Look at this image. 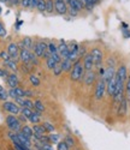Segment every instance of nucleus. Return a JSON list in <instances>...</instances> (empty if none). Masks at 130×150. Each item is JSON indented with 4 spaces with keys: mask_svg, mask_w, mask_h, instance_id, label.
Segmentation results:
<instances>
[{
    "mask_svg": "<svg viewBox=\"0 0 130 150\" xmlns=\"http://www.w3.org/2000/svg\"><path fill=\"white\" fill-rule=\"evenodd\" d=\"M83 74H84V67L83 64L81 62V60H76L75 64L70 71V79L72 82H79L83 78Z\"/></svg>",
    "mask_w": 130,
    "mask_h": 150,
    "instance_id": "1",
    "label": "nucleus"
},
{
    "mask_svg": "<svg viewBox=\"0 0 130 150\" xmlns=\"http://www.w3.org/2000/svg\"><path fill=\"white\" fill-rule=\"evenodd\" d=\"M6 124H7V127L10 131L12 132H19L21 129H22V124H21V120L15 117V114H10L6 117Z\"/></svg>",
    "mask_w": 130,
    "mask_h": 150,
    "instance_id": "2",
    "label": "nucleus"
},
{
    "mask_svg": "<svg viewBox=\"0 0 130 150\" xmlns=\"http://www.w3.org/2000/svg\"><path fill=\"white\" fill-rule=\"evenodd\" d=\"M105 93H106V82L104 81V78L100 77V79L96 82V85H95V91H94L95 100H98V101L102 100Z\"/></svg>",
    "mask_w": 130,
    "mask_h": 150,
    "instance_id": "3",
    "label": "nucleus"
},
{
    "mask_svg": "<svg viewBox=\"0 0 130 150\" xmlns=\"http://www.w3.org/2000/svg\"><path fill=\"white\" fill-rule=\"evenodd\" d=\"M33 51H34V54L37 58H42L44 54L48 51V45L46 42H44V41L36 42L35 45H33Z\"/></svg>",
    "mask_w": 130,
    "mask_h": 150,
    "instance_id": "4",
    "label": "nucleus"
},
{
    "mask_svg": "<svg viewBox=\"0 0 130 150\" xmlns=\"http://www.w3.org/2000/svg\"><path fill=\"white\" fill-rule=\"evenodd\" d=\"M3 108L9 112L11 114H15V115H18L21 113V107L16 103V102H11V101H5L3 103Z\"/></svg>",
    "mask_w": 130,
    "mask_h": 150,
    "instance_id": "5",
    "label": "nucleus"
},
{
    "mask_svg": "<svg viewBox=\"0 0 130 150\" xmlns=\"http://www.w3.org/2000/svg\"><path fill=\"white\" fill-rule=\"evenodd\" d=\"M19 47H18V45L17 43H10L9 46H7V53H9V55L11 57V59L12 60H15V61H17L18 60V58H19Z\"/></svg>",
    "mask_w": 130,
    "mask_h": 150,
    "instance_id": "6",
    "label": "nucleus"
},
{
    "mask_svg": "<svg viewBox=\"0 0 130 150\" xmlns=\"http://www.w3.org/2000/svg\"><path fill=\"white\" fill-rule=\"evenodd\" d=\"M68 5L64 0H54V11L58 15H66L68 13Z\"/></svg>",
    "mask_w": 130,
    "mask_h": 150,
    "instance_id": "7",
    "label": "nucleus"
},
{
    "mask_svg": "<svg viewBox=\"0 0 130 150\" xmlns=\"http://www.w3.org/2000/svg\"><path fill=\"white\" fill-rule=\"evenodd\" d=\"M93 57V60H94V66L95 67H100L101 66V62H102V59H104V55H102V52L101 49L99 48H93L92 52H90Z\"/></svg>",
    "mask_w": 130,
    "mask_h": 150,
    "instance_id": "8",
    "label": "nucleus"
},
{
    "mask_svg": "<svg viewBox=\"0 0 130 150\" xmlns=\"http://www.w3.org/2000/svg\"><path fill=\"white\" fill-rule=\"evenodd\" d=\"M79 48H80V46L76 42H71L69 45V59L71 61L79 60Z\"/></svg>",
    "mask_w": 130,
    "mask_h": 150,
    "instance_id": "9",
    "label": "nucleus"
},
{
    "mask_svg": "<svg viewBox=\"0 0 130 150\" xmlns=\"http://www.w3.org/2000/svg\"><path fill=\"white\" fill-rule=\"evenodd\" d=\"M128 78V72H126V66L125 65H121L118 69H117L116 72V79L118 82H123L125 83Z\"/></svg>",
    "mask_w": 130,
    "mask_h": 150,
    "instance_id": "10",
    "label": "nucleus"
},
{
    "mask_svg": "<svg viewBox=\"0 0 130 150\" xmlns=\"http://www.w3.org/2000/svg\"><path fill=\"white\" fill-rule=\"evenodd\" d=\"M95 81H96V73L93 72V70L92 71H87L83 74V82H84L86 85H88V86L93 85Z\"/></svg>",
    "mask_w": 130,
    "mask_h": 150,
    "instance_id": "11",
    "label": "nucleus"
},
{
    "mask_svg": "<svg viewBox=\"0 0 130 150\" xmlns=\"http://www.w3.org/2000/svg\"><path fill=\"white\" fill-rule=\"evenodd\" d=\"M82 64H83V67H84L86 71H92L94 69V60H93L92 54H90V53L86 54L83 57V62H82Z\"/></svg>",
    "mask_w": 130,
    "mask_h": 150,
    "instance_id": "12",
    "label": "nucleus"
},
{
    "mask_svg": "<svg viewBox=\"0 0 130 150\" xmlns=\"http://www.w3.org/2000/svg\"><path fill=\"white\" fill-rule=\"evenodd\" d=\"M116 77V71H114V66H107L106 69H105V72H104V74H102V77L101 78H104V81L106 82V84L112 79V78H114Z\"/></svg>",
    "mask_w": 130,
    "mask_h": 150,
    "instance_id": "13",
    "label": "nucleus"
},
{
    "mask_svg": "<svg viewBox=\"0 0 130 150\" xmlns=\"http://www.w3.org/2000/svg\"><path fill=\"white\" fill-rule=\"evenodd\" d=\"M128 97L123 96V98L121 100L119 106H118V117H124L128 112Z\"/></svg>",
    "mask_w": 130,
    "mask_h": 150,
    "instance_id": "14",
    "label": "nucleus"
},
{
    "mask_svg": "<svg viewBox=\"0 0 130 150\" xmlns=\"http://www.w3.org/2000/svg\"><path fill=\"white\" fill-rule=\"evenodd\" d=\"M58 52L61 59H69V46L64 41H60V45L58 46Z\"/></svg>",
    "mask_w": 130,
    "mask_h": 150,
    "instance_id": "15",
    "label": "nucleus"
},
{
    "mask_svg": "<svg viewBox=\"0 0 130 150\" xmlns=\"http://www.w3.org/2000/svg\"><path fill=\"white\" fill-rule=\"evenodd\" d=\"M30 55H31V53L27 48H22L19 51V59L24 62V64H29L30 62Z\"/></svg>",
    "mask_w": 130,
    "mask_h": 150,
    "instance_id": "16",
    "label": "nucleus"
},
{
    "mask_svg": "<svg viewBox=\"0 0 130 150\" xmlns=\"http://www.w3.org/2000/svg\"><path fill=\"white\" fill-rule=\"evenodd\" d=\"M69 7L77 11V12H80L84 6H83V3H82V0H69Z\"/></svg>",
    "mask_w": 130,
    "mask_h": 150,
    "instance_id": "17",
    "label": "nucleus"
},
{
    "mask_svg": "<svg viewBox=\"0 0 130 150\" xmlns=\"http://www.w3.org/2000/svg\"><path fill=\"white\" fill-rule=\"evenodd\" d=\"M116 86H117V79H116V77H114V78H112V79L106 84V90H107L109 96L113 97V94H114V90H116Z\"/></svg>",
    "mask_w": 130,
    "mask_h": 150,
    "instance_id": "18",
    "label": "nucleus"
},
{
    "mask_svg": "<svg viewBox=\"0 0 130 150\" xmlns=\"http://www.w3.org/2000/svg\"><path fill=\"white\" fill-rule=\"evenodd\" d=\"M74 61H71L70 59H63L61 62H60V67L63 70V72H70L74 64H72Z\"/></svg>",
    "mask_w": 130,
    "mask_h": 150,
    "instance_id": "19",
    "label": "nucleus"
},
{
    "mask_svg": "<svg viewBox=\"0 0 130 150\" xmlns=\"http://www.w3.org/2000/svg\"><path fill=\"white\" fill-rule=\"evenodd\" d=\"M6 81H7V84H9L10 88H17L18 86V78H17V76L15 73L9 74Z\"/></svg>",
    "mask_w": 130,
    "mask_h": 150,
    "instance_id": "20",
    "label": "nucleus"
},
{
    "mask_svg": "<svg viewBox=\"0 0 130 150\" xmlns=\"http://www.w3.org/2000/svg\"><path fill=\"white\" fill-rule=\"evenodd\" d=\"M16 134H17V137H18L19 142H21L23 145L28 146V148H30V146H31V141H30V138H28L27 136H24V134H23L21 131H19V132H17Z\"/></svg>",
    "mask_w": 130,
    "mask_h": 150,
    "instance_id": "21",
    "label": "nucleus"
},
{
    "mask_svg": "<svg viewBox=\"0 0 130 150\" xmlns=\"http://www.w3.org/2000/svg\"><path fill=\"white\" fill-rule=\"evenodd\" d=\"M21 132L24 134V136H27L28 138H33V134H34V131H33V127L28 126V125H23L22 129H21Z\"/></svg>",
    "mask_w": 130,
    "mask_h": 150,
    "instance_id": "22",
    "label": "nucleus"
},
{
    "mask_svg": "<svg viewBox=\"0 0 130 150\" xmlns=\"http://www.w3.org/2000/svg\"><path fill=\"white\" fill-rule=\"evenodd\" d=\"M4 64H5V66H6L7 69H10L11 71L17 72V70H18V66H17V62H16L15 60H12V59H10V60H6V61H4Z\"/></svg>",
    "mask_w": 130,
    "mask_h": 150,
    "instance_id": "23",
    "label": "nucleus"
},
{
    "mask_svg": "<svg viewBox=\"0 0 130 150\" xmlns=\"http://www.w3.org/2000/svg\"><path fill=\"white\" fill-rule=\"evenodd\" d=\"M40 115H41V113H39V112H33V114L30 115V118L28 119L31 124H39L40 122Z\"/></svg>",
    "mask_w": 130,
    "mask_h": 150,
    "instance_id": "24",
    "label": "nucleus"
},
{
    "mask_svg": "<svg viewBox=\"0 0 130 150\" xmlns=\"http://www.w3.org/2000/svg\"><path fill=\"white\" fill-rule=\"evenodd\" d=\"M34 105H35V110H36V112H39V113H44V112L46 110L45 105L40 101V100H36V101L34 102Z\"/></svg>",
    "mask_w": 130,
    "mask_h": 150,
    "instance_id": "25",
    "label": "nucleus"
},
{
    "mask_svg": "<svg viewBox=\"0 0 130 150\" xmlns=\"http://www.w3.org/2000/svg\"><path fill=\"white\" fill-rule=\"evenodd\" d=\"M33 131H34V133H39V134H45L46 133L45 127L42 126V125H40V124H34Z\"/></svg>",
    "mask_w": 130,
    "mask_h": 150,
    "instance_id": "26",
    "label": "nucleus"
},
{
    "mask_svg": "<svg viewBox=\"0 0 130 150\" xmlns=\"http://www.w3.org/2000/svg\"><path fill=\"white\" fill-rule=\"evenodd\" d=\"M31 114H33V109H30L28 107H21V115H23L24 118L29 119Z\"/></svg>",
    "mask_w": 130,
    "mask_h": 150,
    "instance_id": "27",
    "label": "nucleus"
},
{
    "mask_svg": "<svg viewBox=\"0 0 130 150\" xmlns=\"http://www.w3.org/2000/svg\"><path fill=\"white\" fill-rule=\"evenodd\" d=\"M47 13H52L54 11V0H46V10Z\"/></svg>",
    "mask_w": 130,
    "mask_h": 150,
    "instance_id": "28",
    "label": "nucleus"
},
{
    "mask_svg": "<svg viewBox=\"0 0 130 150\" xmlns=\"http://www.w3.org/2000/svg\"><path fill=\"white\" fill-rule=\"evenodd\" d=\"M36 8L40 12H45L46 10V0H36Z\"/></svg>",
    "mask_w": 130,
    "mask_h": 150,
    "instance_id": "29",
    "label": "nucleus"
},
{
    "mask_svg": "<svg viewBox=\"0 0 130 150\" xmlns=\"http://www.w3.org/2000/svg\"><path fill=\"white\" fill-rule=\"evenodd\" d=\"M22 43H23V47L27 48V49H31L33 48V40L30 39V37H24Z\"/></svg>",
    "mask_w": 130,
    "mask_h": 150,
    "instance_id": "30",
    "label": "nucleus"
},
{
    "mask_svg": "<svg viewBox=\"0 0 130 150\" xmlns=\"http://www.w3.org/2000/svg\"><path fill=\"white\" fill-rule=\"evenodd\" d=\"M46 64H47V67H48V70H53L58 64L57 62L52 59V57H49V58H47L46 59Z\"/></svg>",
    "mask_w": 130,
    "mask_h": 150,
    "instance_id": "31",
    "label": "nucleus"
},
{
    "mask_svg": "<svg viewBox=\"0 0 130 150\" xmlns=\"http://www.w3.org/2000/svg\"><path fill=\"white\" fill-rule=\"evenodd\" d=\"M57 150H70V145L65 142V141H61V142H58V145H57Z\"/></svg>",
    "mask_w": 130,
    "mask_h": 150,
    "instance_id": "32",
    "label": "nucleus"
},
{
    "mask_svg": "<svg viewBox=\"0 0 130 150\" xmlns=\"http://www.w3.org/2000/svg\"><path fill=\"white\" fill-rule=\"evenodd\" d=\"M29 81H30V83H31L34 86H39V85H40V79H39L37 76L30 74V76H29Z\"/></svg>",
    "mask_w": 130,
    "mask_h": 150,
    "instance_id": "33",
    "label": "nucleus"
},
{
    "mask_svg": "<svg viewBox=\"0 0 130 150\" xmlns=\"http://www.w3.org/2000/svg\"><path fill=\"white\" fill-rule=\"evenodd\" d=\"M82 3H83V6L87 8V10H93V7H94V3L92 1V0H82Z\"/></svg>",
    "mask_w": 130,
    "mask_h": 150,
    "instance_id": "34",
    "label": "nucleus"
},
{
    "mask_svg": "<svg viewBox=\"0 0 130 150\" xmlns=\"http://www.w3.org/2000/svg\"><path fill=\"white\" fill-rule=\"evenodd\" d=\"M48 52L51 54L58 53V46H56V43H53V42H49L48 43Z\"/></svg>",
    "mask_w": 130,
    "mask_h": 150,
    "instance_id": "35",
    "label": "nucleus"
},
{
    "mask_svg": "<svg viewBox=\"0 0 130 150\" xmlns=\"http://www.w3.org/2000/svg\"><path fill=\"white\" fill-rule=\"evenodd\" d=\"M9 91H6L5 89H1L0 90V101H7V98H9Z\"/></svg>",
    "mask_w": 130,
    "mask_h": 150,
    "instance_id": "36",
    "label": "nucleus"
},
{
    "mask_svg": "<svg viewBox=\"0 0 130 150\" xmlns=\"http://www.w3.org/2000/svg\"><path fill=\"white\" fill-rule=\"evenodd\" d=\"M42 126L45 127L46 132H53V131H54V129H56V127H54V126H53V125H52L51 122H47V121L42 124Z\"/></svg>",
    "mask_w": 130,
    "mask_h": 150,
    "instance_id": "37",
    "label": "nucleus"
},
{
    "mask_svg": "<svg viewBox=\"0 0 130 150\" xmlns=\"http://www.w3.org/2000/svg\"><path fill=\"white\" fill-rule=\"evenodd\" d=\"M125 93H126V97L130 101V76L126 78V82H125Z\"/></svg>",
    "mask_w": 130,
    "mask_h": 150,
    "instance_id": "38",
    "label": "nucleus"
},
{
    "mask_svg": "<svg viewBox=\"0 0 130 150\" xmlns=\"http://www.w3.org/2000/svg\"><path fill=\"white\" fill-rule=\"evenodd\" d=\"M24 107H28L30 109H35V105H34V102L31 101L30 98H25L24 100Z\"/></svg>",
    "mask_w": 130,
    "mask_h": 150,
    "instance_id": "39",
    "label": "nucleus"
},
{
    "mask_svg": "<svg viewBox=\"0 0 130 150\" xmlns=\"http://www.w3.org/2000/svg\"><path fill=\"white\" fill-rule=\"evenodd\" d=\"M51 57H52V59H53L56 62H57V64H60V62H61V57H60V54H59V52L58 53H53V54H51Z\"/></svg>",
    "mask_w": 130,
    "mask_h": 150,
    "instance_id": "40",
    "label": "nucleus"
},
{
    "mask_svg": "<svg viewBox=\"0 0 130 150\" xmlns=\"http://www.w3.org/2000/svg\"><path fill=\"white\" fill-rule=\"evenodd\" d=\"M14 89H15L17 96H19V97H25V90H24V89L19 88V86H17V88H14Z\"/></svg>",
    "mask_w": 130,
    "mask_h": 150,
    "instance_id": "41",
    "label": "nucleus"
},
{
    "mask_svg": "<svg viewBox=\"0 0 130 150\" xmlns=\"http://www.w3.org/2000/svg\"><path fill=\"white\" fill-rule=\"evenodd\" d=\"M14 144H15V148L18 149V150H30V148L23 145L21 142H17V143H14Z\"/></svg>",
    "mask_w": 130,
    "mask_h": 150,
    "instance_id": "42",
    "label": "nucleus"
},
{
    "mask_svg": "<svg viewBox=\"0 0 130 150\" xmlns=\"http://www.w3.org/2000/svg\"><path fill=\"white\" fill-rule=\"evenodd\" d=\"M48 138H49V142H52V143H58L59 142V134H49Z\"/></svg>",
    "mask_w": 130,
    "mask_h": 150,
    "instance_id": "43",
    "label": "nucleus"
},
{
    "mask_svg": "<svg viewBox=\"0 0 130 150\" xmlns=\"http://www.w3.org/2000/svg\"><path fill=\"white\" fill-rule=\"evenodd\" d=\"M24 100H25L24 97H19V96H18V97L15 98V102H16L19 107H24Z\"/></svg>",
    "mask_w": 130,
    "mask_h": 150,
    "instance_id": "44",
    "label": "nucleus"
},
{
    "mask_svg": "<svg viewBox=\"0 0 130 150\" xmlns=\"http://www.w3.org/2000/svg\"><path fill=\"white\" fill-rule=\"evenodd\" d=\"M65 142H66V143L70 145V148H71V146H75V141L72 139L71 136H66V137H65Z\"/></svg>",
    "mask_w": 130,
    "mask_h": 150,
    "instance_id": "45",
    "label": "nucleus"
},
{
    "mask_svg": "<svg viewBox=\"0 0 130 150\" xmlns=\"http://www.w3.org/2000/svg\"><path fill=\"white\" fill-rule=\"evenodd\" d=\"M0 58H1L4 61H6V60H10L11 59V57L9 55V53H7V51L5 52V51H3L1 53H0Z\"/></svg>",
    "mask_w": 130,
    "mask_h": 150,
    "instance_id": "46",
    "label": "nucleus"
},
{
    "mask_svg": "<svg viewBox=\"0 0 130 150\" xmlns=\"http://www.w3.org/2000/svg\"><path fill=\"white\" fill-rule=\"evenodd\" d=\"M6 36V29L3 25V23L0 22V37H5Z\"/></svg>",
    "mask_w": 130,
    "mask_h": 150,
    "instance_id": "47",
    "label": "nucleus"
},
{
    "mask_svg": "<svg viewBox=\"0 0 130 150\" xmlns=\"http://www.w3.org/2000/svg\"><path fill=\"white\" fill-rule=\"evenodd\" d=\"M61 72H63V70H61V67H60V64H58V65L53 69V73L56 74V76H59Z\"/></svg>",
    "mask_w": 130,
    "mask_h": 150,
    "instance_id": "48",
    "label": "nucleus"
},
{
    "mask_svg": "<svg viewBox=\"0 0 130 150\" xmlns=\"http://www.w3.org/2000/svg\"><path fill=\"white\" fill-rule=\"evenodd\" d=\"M30 62L33 65H37L39 64V60H37V57L34 54V53H31V55H30Z\"/></svg>",
    "mask_w": 130,
    "mask_h": 150,
    "instance_id": "49",
    "label": "nucleus"
},
{
    "mask_svg": "<svg viewBox=\"0 0 130 150\" xmlns=\"http://www.w3.org/2000/svg\"><path fill=\"white\" fill-rule=\"evenodd\" d=\"M9 96H10V97H12V98H16V97H18L14 88H11V89L9 90Z\"/></svg>",
    "mask_w": 130,
    "mask_h": 150,
    "instance_id": "50",
    "label": "nucleus"
},
{
    "mask_svg": "<svg viewBox=\"0 0 130 150\" xmlns=\"http://www.w3.org/2000/svg\"><path fill=\"white\" fill-rule=\"evenodd\" d=\"M21 5L23 7H30V0H21Z\"/></svg>",
    "mask_w": 130,
    "mask_h": 150,
    "instance_id": "51",
    "label": "nucleus"
},
{
    "mask_svg": "<svg viewBox=\"0 0 130 150\" xmlns=\"http://www.w3.org/2000/svg\"><path fill=\"white\" fill-rule=\"evenodd\" d=\"M9 3H10L11 5H14V6H16V5L21 4V0H9Z\"/></svg>",
    "mask_w": 130,
    "mask_h": 150,
    "instance_id": "52",
    "label": "nucleus"
},
{
    "mask_svg": "<svg viewBox=\"0 0 130 150\" xmlns=\"http://www.w3.org/2000/svg\"><path fill=\"white\" fill-rule=\"evenodd\" d=\"M4 76H9V73H7L6 71H4V70L0 69V77H4Z\"/></svg>",
    "mask_w": 130,
    "mask_h": 150,
    "instance_id": "53",
    "label": "nucleus"
},
{
    "mask_svg": "<svg viewBox=\"0 0 130 150\" xmlns=\"http://www.w3.org/2000/svg\"><path fill=\"white\" fill-rule=\"evenodd\" d=\"M34 94L31 93V91H29V90H25V96H27V97H31Z\"/></svg>",
    "mask_w": 130,
    "mask_h": 150,
    "instance_id": "54",
    "label": "nucleus"
},
{
    "mask_svg": "<svg viewBox=\"0 0 130 150\" xmlns=\"http://www.w3.org/2000/svg\"><path fill=\"white\" fill-rule=\"evenodd\" d=\"M92 1H93L94 4H96V3H99V1H100V0H92Z\"/></svg>",
    "mask_w": 130,
    "mask_h": 150,
    "instance_id": "55",
    "label": "nucleus"
},
{
    "mask_svg": "<svg viewBox=\"0 0 130 150\" xmlns=\"http://www.w3.org/2000/svg\"><path fill=\"white\" fill-rule=\"evenodd\" d=\"M1 3H9V0H0Z\"/></svg>",
    "mask_w": 130,
    "mask_h": 150,
    "instance_id": "56",
    "label": "nucleus"
},
{
    "mask_svg": "<svg viewBox=\"0 0 130 150\" xmlns=\"http://www.w3.org/2000/svg\"><path fill=\"white\" fill-rule=\"evenodd\" d=\"M1 89H4V88H3V86H1V85H0V90H1Z\"/></svg>",
    "mask_w": 130,
    "mask_h": 150,
    "instance_id": "57",
    "label": "nucleus"
},
{
    "mask_svg": "<svg viewBox=\"0 0 130 150\" xmlns=\"http://www.w3.org/2000/svg\"><path fill=\"white\" fill-rule=\"evenodd\" d=\"M64 1H65V3H69V0H64Z\"/></svg>",
    "mask_w": 130,
    "mask_h": 150,
    "instance_id": "58",
    "label": "nucleus"
},
{
    "mask_svg": "<svg viewBox=\"0 0 130 150\" xmlns=\"http://www.w3.org/2000/svg\"><path fill=\"white\" fill-rule=\"evenodd\" d=\"M0 15H1V7H0Z\"/></svg>",
    "mask_w": 130,
    "mask_h": 150,
    "instance_id": "59",
    "label": "nucleus"
},
{
    "mask_svg": "<svg viewBox=\"0 0 130 150\" xmlns=\"http://www.w3.org/2000/svg\"><path fill=\"white\" fill-rule=\"evenodd\" d=\"M16 150H18V149H16Z\"/></svg>",
    "mask_w": 130,
    "mask_h": 150,
    "instance_id": "60",
    "label": "nucleus"
}]
</instances>
